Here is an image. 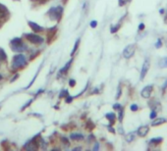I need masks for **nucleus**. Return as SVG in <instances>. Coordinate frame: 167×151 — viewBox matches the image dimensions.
<instances>
[{
    "label": "nucleus",
    "mask_w": 167,
    "mask_h": 151,
    "mask_svg": "<svg viewBox=\"0 0 167 151\" xmlns=\"http://www.w3.org/2000/svg\"><path fill=\"white\" fill-rule=\"evenodd\" d=\"M26 58L24 55H16L14 56L13 58V61H12V67L14 69H19V68H22L26 65Z\"/></svg>",
    "instance_id": "obj_1"
},
{
    "label": "nucleus",
    "mask_w": 167,
    "mask_h": 151,
    "mask_svg": "<svg viewBox=\"0 0 167 151\" xmlns=\"http://www.w3.org/2000/svg\"><path fill=\"white\" fill-rule=\"evenodd\" d=\"M10 46L14 51H19V52L24 51L26 50V48H27L21 38H14L12 41H11Z\"/></svg>",
    "instance_id": "obj_2"
},
{
    "label": "nucleus",
    "mask_w": 167,
    "mask_h": 151,
    "mask_svg": "<svg viewBox=\"0 0 167 151\" xmlns=\"http://www.w3.org/2000/svg\"><path fill=\"white\" fill-rule=\"evenodd\" d=\"M63 13V8L61 6H57L56 8H52L48 12V15L51 17L52 19H56L57 21H60L61 17H62Z\"/></svg>",
    "instance_id": "obj_3"
},
{
    "label": "nucleus",
    "mask_w": 167,
    "mask_h": 151,
    "mask_svg": "<svg viewBox=\"0 0 167 151\" xmlns=\"http://www.w3.org/2000/svg\"><path fill=\"white\" fill-rule=\"evenodd\" d=\"M135 52H136V45L130 44L125 47L124 51H123V56H124V58H126V59H130L131 57L134 56Z\"/></svg>",
    "instance_id": "obj_4"
},
{
    "label": "nucleus",
    "mask_w": 167,
    "mask_h": 151,
    "mask_svg": "<svg viewBox=\"0 0 167 151\" xmlns=\"http://www.w3.org/2000/svg\"><path fill=\"white\" fill-rule=\"evenodd\" d=\"M26 38H27L29 41L34 43V44H40V43L43 42V38L42 36H37V34H34V33H27L26 34Z\"/></svg>",
    "instance_id": "obj_5"
},
{
    "label": "nucleus",
    "mask_w": 167,
    "mask_h": 151,
    "mask_svg": "<svg viewBox=\"0 0 167 151\" xmlns=\"http://www.w3.org/2000/svg\"><path fill=\"white\" fill-rule=\"evenodd\" d=\"M149 67H151V62H149V59L146 58L145 60V62L143 64V68H142V72H140V80H143L145 78L146 74H148Z\"/></svg>",
    "instance_id": "obj_6"
},
{
    "label": "nucleus",
    "mask_w": 167,
    "mask_h": 151,
    "mask_svg": "<svg viewBox=\"0 0 167 151\" xmlns=\"http://www.w3.org/2000/svg\"><path fill=\"white\" fill-rule=\"evenodd\" d=\"M37 136H36V137H34L33 139H32V141L28 142L27 145H25V149H28V150H36L39 148V143L37 141Z\"/></svg>",
    "instance_id": "obj_7"
},
{
    "label": "nucleus",
    "mask_w": 167,
    "mask_h": 151,
    "mask_svg": "<svg viewBox=\"0 0 167 151\" xmlns=\"http://www.w3.org/2000/svg\"><path fill=\"white\" fill-rule=\"evenodd\" d=\"M153 90V86L152 85H146L145 88H143V89L140 92V94H142V96L143 98H149L151 95V92Z\"/></svg>",
    "instance_id": "obj_8"
},
{
    "label": "nucleus",
    "mask_w": 167,
    "mask_h": 151,
    "mask_svg": "<svg viewBox=\"0 0 167 151\" xmlns=\"http://www.w3.org/2000/svg\"><path fill=\"white\" fill-rule=\"evenodd\" d=\"M148 132H149V127L148 126H142V127H139V130H138L137 132L140 136L143 137V136H145L146 135H148Z\"/></svg>",
    "instance_id": "obj_9"
},
{
    "label": "nucleus",
    "mask_w": 167,
    "mask_h": 151,
    "mask_svg": "<svg viewBox=\"0 0 167 151\" xmlns=\"http://www.w3.org/2000/svg\"><path fill=\"white\" fill-rule=\"evenodd\" d=\"M55 33H56V28H51L47 31V41L50 43L53 40L55 36Z\"/></svg>",
    "instance_id": "obj_10"
},
{
    "label": "nucleus",
    "mask_w": 167,
    "mask_h": 151,
    "mask_svg": "<svg viewBox=\"0 0 167 151\" xmlns=\"http://www.w3.org/2000/svg\"><path fill=\"white\" fill-rule=\"evenodd\" d=\"M8 16V10L7 8L0 4V20H5Z\"/></svg>",
    "instance_id": "obj_11"
},
{
    "label": "nucleus",
    "mask_w": 167,
    "mask_h": 151,
    "mask_svg": "<svg viewBox=\"0 0 167 151\" xmlns=\"http://www.w3.org/2000/svg\"><path fill=\"white\" fill-rule=\"evenodd\" d=\"M29 25H30L32 30H34V31H36V33H39V31H43V28L40 27V26H39V25L36 24V23H34V22H29Z\"/></svg>",
    "instance_id": "obj_12"
},
{
    "label": "nucleus",
    "mask_w": 167,
    "mask_h": 151,
    "mask_svg": "<svg viewBox=\"0 0 167 151\" xmlns=\"http://www.w3.org/2000/svg\"><path fill=\"white\" fill-rule=\"evenodd\" d=\"M166 122V120L164 118H159V119H153V121H152V123L151 125L152 126H154V127H156V126H160V125H162L164 124Z\"/></svg>",
    "instance_id": "obj_13"
},
{
    "label": "nucleus",
    "mask_w": 167,
    "mask_h": 151,
    "mask_svg": "<svg viewBox=\"0 0 167 151\" xmlns=\"http://www.w3.org/2000/svg\"><path fill=\"white\" fill-rule=\"evenodd\" d=\"M163 140V138L162 137H154V138H151V140H149V144H151V145H157V144H159L161 143Z\"/></svg>",
    "instance_id": "obj_14"
},
{
    "label": "nucleus",
    "mask_w": 167,
    "mask_h": 151,
    "mask_svg": "<svg viewBox=\"0 0 167 151\" xmlns=\"http://www.w3.org/2000/svg\"><path fill=\"white\" fill-rule=\"evenodd\" d=\"M106 118L108 119V120H109L111 125H113L114 123H115L116 116H115V114H114V113H108V114H106Z\"/></svg>",
    "instance_id": "obj_15"
},
{
    "label": "nucleus",
    "mask_w": 167,
    "mask_h": 151,
    "mask_svg": "<svg viewBox=\"0 0 167 151\" xmlns=\"http://www.w3.org/2000/svg\"><path fill=\"white\" fill-rule=\"evenodd\" d=\"M84 138V135L81 133H72L71 135V139L73 140H82Z\"/></svg>",
    "instance_id": "obj_16"
},
{
    "label": "nucleus",
    "mask_w": 167,
    "mask_h": 151,
    "mask_svg": "<svg viewBox=\"0 0 167 151\" xmlns=\"http://www.w3.org/2000/svg\"><path fill=\"white\" fill-rule=\"evenodd\" d=\"M71 63H72V60H71V61H69V62L67 63L66 65L64 66L63 68L60 70V73H61V74H66L67 71H68L69 68H70V66H71Z\"/></svg>",
    "instance_id": "obj_17"
},
{
    "label": "nucleus",
    "mask_w": 167,
    "mask_h": 151,
    "mask_svg": "<svg viewBox=\"0 0 167 151\" xmlns=\"http://www.w3.org/2000/svg\"><path fill=\"white\" fill-rule=\"evenodd\" d=\"M136 137V135H135V132H131V133H128L127 135H126V141L127 142H132Z\"/></svg>",
    "instance_id": "obj_18"
},
{
    "label": "nucleus",
    "mask_w": 167,
    "mask_h": 151,
    "mask_svg": "<svg viewBox=\"0 0 167 151\" xmlns=\"http://www.w3.org/2000/svg\"><path fill=\"white\" fill-rule=\"evenodd\" d=\"M159 66L161 68H167V57L163 58L159 61Z\"/></svg>",
    "instance_id": "obj_19"
},
{
    "label": "nucleus",
    "mask_w": 167,
    "mask_h": 151,
    "mask_svg": "<svg viewBox=\"0 0 167 151\" xmlns=\"http://www.w3.org/2000/svg\"><path fill=\"white\" fill-rule=\"evenodd\" d=\"M6 53L4 52V50L2 48H0V61H5L6 60Z\"/></svg>",
    "instance_id": "obj_20"
},
{
    "label": "nucleus",
    "mask_w": 167,
    "mask_h": 151,
    "mask_svg": "<svg viewBox=\"0 0 167 151\" xmlns=\"http://www.w3.org/2000/svg\"><path fill=\"white\" fill-rule=\"evenodd\" d=\"M79 43H80V39H78L77 41H76L75 45H74V48H73V51L71 52V56H73V55L75 54V52L77 51V49H78V46H79Z\"/></svg>",
    "instance_id": "obj_21"
},
{
    "label": "nucleus",
    "mask_w": 167,
    "mask_h": 151,
    "mask_svg": "<svg viewBox=\"0 0 167 151\" xmlns=\"http://www.w3.org/2000/svg\"><path fill=\"white\" fill-rule=\"evenodd\" d=\"M123 116H124V110H123V108H120L119 109V121L120 122L123 121Z\"/></svg>",
    "instance_id": "obj_22"
},
{
    "label": "nucleus",
    "mask_w": 167,
    "mask_h": 151,
    "mask_svg": "<svg viewBox=\"0 0 167 151\" xmlns=\"http://www.w3.org/2000/svg\"><path fill=\"white\" fill-rule=\"evenodd\" d=\"M156 116H157V113H156V111H155V110H152L151 113V115H149V118H151V120H153V119L156 118Z\"/></svg>",
    "instance_id": "obj_23"
},
{
    "label": "nucleus",
    "mask_w": 167,
    "mask_h": 151,
    "mask_svg": "<svg viewBox=\"0 0 167 151\" xmlns=\"http://www.w3.org/2000/svg\"><path fill=\"white\" fill-rule=\"evenodd\" d=\"M128 2H130V0H119V6H124Z\"/></svg>",
    "instance_id": "obj_24"
},
{
    "label": "nucleus",
    "mask_w": 167,
    "mask_h": 151,
    "mask_svg": "<svg viewBox=\"0 0 167 151\" xmlns=\"http://www.w3.org/2000/svg\"><path fill=\"white\" fill-rule=\"evenodd\" d=\"M87 127L89 130H92L93 127H95V125H93L90 121H89V122L87 123Z\"/></svg>",
    "instance_id": "obj_25"
},
{
    "label": "nucleus",
    "mask_w": 167,
    "mask_h": 151,
    "mask_svg": "<svg viewBox=\"0 0 167 151\" xmlns=\"http://www.w3.org/2000/svg\"><path fill=\"white\" fill-rule=\"evenodd\" d=\"M119 28H120V26H119V25H117L116 27H112V28H111V33H116V31L119 30Z\"/></svg>",
    "instance_id": "obj_26"
},
{
    "label": "nucleus",
    "mask_w": 167,
    "mask_h": 151,
    "mask_svg": "<svg viewBox=\"0 0 167 151\" xmlns=\"http://www.w3.org/2000/svg\"><path fill=\"white\" fill-rule=\"evenodd\" d=\"M138 109H139V107H138V105H136V104H133V105H131V110L133 112L138 111Z\"/></svg>",
    "instance_id": "obj_27"
},
{
    "label": "nucleus",
    "mask_w": 167,
    "mask_h": 151,
    "mask_svg": "<svg viewBox=\"0 0 167 151\" xmlns=\"http://www.w3.org/2000/svg\"><path fill=\"white\" fill-rule=\"evenodd\" d=\"M161 45H162V42H161V39H158V40H157V42L155 43V47H156V48H160V47H161Z\"/></svg>",
    "instance_id": "obj_28"
},
{
    "label": "nucleus",
    "mask_w": 167,
    "mask_h": 151,
    "mask_svg": "<svg viewBox=\"0 0 167 151\" xmlns=\"http://www.w3.org/2000/svg\"><path fill=\"white\" fill-rule=\"evenodd\" d=\"M120 96H121V88H118V91H117V95H116V98L117 99H119Z\"/></svg>",
    "instance_id": "obj_29"
},
{
    "label": "nucleus",
    "mask_w": 167,
    "mask_h": 151,
    "mask_svg": "<svg viewBox=\"0 0 167 151\" xmlns=\"http://www.w3.org/2000/svg\"><path fill=\"white\" fill-rule=\"evenodd\" d=\"M96 25H97V22H96V21L90 22V27H92V28H95V27H96Z\"/></svg>",
    "instance_id": "obj_30"
},
{
    "label": "nucleus",
    "mask_w": 167,
    "mask_h": 151,
    "mask_svg": "<svg viewBox=\"0 0 167 151\" xmlns=\"http://www.w3.org/2000/svg\"><path fill=\"white\" fill-rule=\"evenodd\" d=\"M69 85H71V86H75V85H76V82H75V80H70V82H69Z\"/></svg>",
    "instance_id": "obj_31"
},
{
    "label": "nucleus",
    "mask_w": 167,
    "mask_h": 151,
    "mask_svg": "<svg viewBox=\"0 0 167 151\" xmlns=\"http://www.w3.org/2000/svg\"><path fill=\"white\" fill-rule=\"evenodd\" d=\"M34 1L39 2V3H42V4H43V3H45V2H47L48 0H34Z\"/></svg>",
    "instance_id": "obj_32"
},
{
    "label": "nucleus",
    "mask_w": 167,
    "mask_h": 151,
    "mask_svg": "<svg viewBox=\"0 0 167 151\" xmlns=\"http://www.w3.org/2000/svg\"><path fill=\"white\" fill-rule=\"evenodd\" d=\"M143 28H145V24H143V23H140V26H139V30H140V31H143Z\"/></svg>",
    "instance_id": "obj_33"
},
{
    "label": "nucleus",
    "mask_w": 167,
    "mask_h": 151,
    "mask_svg": "<svg viewBox=\"0 0 167 151\" xmlns=\"http://www.w3.org/2000/svg\"><path fill=\"white\" fill-rule=\"evenodd\" d=\"M113 108L114 109H120V108H121V105H120V104H115V105H113Z\"/></svg>",
    "instance_id": "obj_34"
},
{
    "label": "nucleus",
    "mask_w": 167,
    "mask_h": 151,
    "mask_svg": "<svg viewBox=\"0 0 167 151\" xmlns=\"http://www.w3.org/2000/svg\"><path fill=\"white\" fill-rule=\"evenodd\" d=\"M32 101H33V100H30V101H29V102H28L27 104H26V105H25L24 107H23V108H22V110H24V109H26V108H27V107H28L29 105H30L31 103H32Z\"/></svg>",
    "instance_id": "obj_35"
},
{
    "label": "nucleus",
    "mask_w": 167,
    "mask_h": 151,
    "mask_svg": "<svg viewBox=\"0 0 167 151\" xmlns=\"http://www.w3.org/2000/svg\"><path fill=\"white\" fill-rule=\"evenodd\" d=\"M71 101H72V97H71V96H69V97H68V98H67V99H66V102H67V103L71 102Z\"/></svg>",
    "instance_id": "obj_36"
},
{
    "label": "nucleus",
    "mask_w": 167,
    "mask_h": 151,
    "mask_svg": "<svg viewBox=\"0 0 167 151\" xmlns=\"http://www.w3.org/2000/svg\"><path fill=\"white\" fill-rule=\"evenodd\" d=\"M98 148H99V144H98V143H96V144H95V146L93 147V150H97Z\"/></svg>",
    "instance_id": "obj_37"
},
{
    "label": "nucleus",
    "mask_w": 167,
    "mask_h": 151,
    "mask_svg": "<svg viewBox=\"0 0 167 151\" xmlns=\"http://www.w3.org/2000/svg\"><path fill=\"white\" fill-rule=\"evenodd\" d=\"M108 130H110V132H113V133H114V132H115V130H114L112 129V127H110V126H109V127H108Z\"/></svg>",
    "instance_id": "obj_38"
},
{
    "label": "nucleus",
    "mask_w": 167,
    "mask_h": 151,
    "mask_svg": "<svg viewBox=\"0 0 167 151\" xmlns=\"http://www.w3.org/2000/svg\"><path fill=\"white\" fill-rule=\"evenodd\" d=\"M166 88H167V80H166V83H164V85H163V90H165Z\"/></svg>",
    "instance_id": "obj_39"
},
{
    "label": "nucleus",
    "mask_w": 167,
    "mask_h": 151,
    "mask_svg": "<svg viewBox=\"0 0 167 151\" xmlns=\"http://www.w3.org/2000/svg\"><path fill=\"white\" fill-rule=\"evenodd\" d=\"M119 132H121V133H123V132H124V130H123V129H121V127H120V129H119Z\"/></svg>",
    "instance_id": "obj_40"
},
{
    "label": "nucleus",
    "mask_w": 167,
    "mask_h": 151,
    "mask_svg": "<svg viewBox=\"0 0 167 151\" xmlns=\"http://www.w3.org/2000/svg\"><path fill=\"white\" fill-rule=\"evenodd\" d=\"M159 13H160V14H163V13H164V9H160V10H159Z\"/></svg>",
    "instance_id": "obj_41"
},
{
    "label": "nucleus",
    "mask_w": 167,
    "mask_h": 151,
    "mask_svg": "<svg viewBox=\"0 0 167 151\" xmlns=\"http://www.w3.org/2000/svg\"><path fill=\"white\" fill-rule=\"evenodd\" d=\"M2 80V76L0 75V80Z\"/></svg>",
    "instance_id": "obj_42"
},
{
    "label": "nucleus",
    "mask_w": 167,
    "mask_h": 151,
    "mask_svg": "<svg viewBox=\"0 0 167 151\" xmlns=\"http://www.w3.org/2000/svg\"><path fill=\"white\" fill-rule=\"evenodd\" d=\"M166 46H167V42H166Z\"/></svg>",
    "instance_id": "obj_43"
},
{
    "label": "nucleus",
    "mask_w": 167,
    "mask_h": 151,
    "mask_svg": "<svg viewBox=\"0 0 167 151\" xmlns=\"http://www.w3.org/2000/svg\"><path fill=\"white\" fill-rule=\"evenodd\" d=\"M166 18H167V15H166Z\"/></svg>",
    "instance_id": "obj_44"
}]
</instances>
